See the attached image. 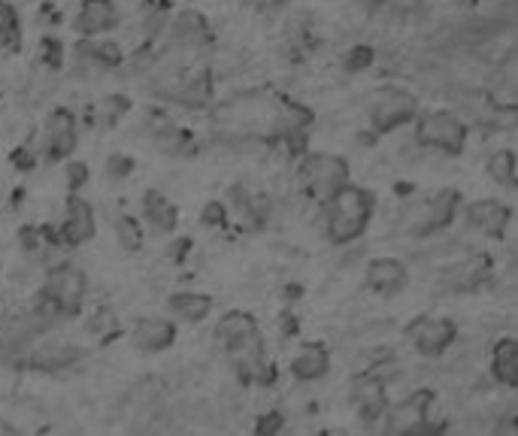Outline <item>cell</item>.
Instances as JSON below:
<instances>
[{"instance_id": "1", "label": "cell", "mask_w": 518, "mask_h": 436, "mask_svg": "<svg viewBox=\"0 0 518 436\" xmlns=\"http://www.w3.org/2000/svg\"><path fill=\"white\" fill-rule=\"evenodd\" d=\"M376 197L361 185H346L325 203V234L334 246H349L361 240L373 222Z\"/></svg>"}, {"instance_id": "2", "label": "cell", "mask_w": 518, "mask_h": 436, "mask_svg": "<svg viewBox=\"0 0 518 436\" xmlns=\"http://www.w3.org/2000/svg\"><path fill=\"white\" fill-rule=\"evenodd\" d=\"M382 418V436H443L449 427L440 397L428 388L412 391L397 406H388Z\"/></svg>"}, {"instance_id": "3", "label": "cell", "mask_w": 518, "mask_h": 436, "mask_svg": "<svg viewBox=\"0 0 518 436\" xmlns=\"http://www.w3.org/2000/svg\"><path fill=\"white\" fill-rule=\"evenodd\" d=\"M297 176H300L303 191L319 203H328L334 194H340L346 185H352L349 161L340 155H331V152L306 155L297 167Z\"/></svg>"}, {"instance_id": "4", "label": "cell", "mask_w": 518, "mask_h": 436, "mask_svg": "<svg viewBox=\"0 0 518 436\" xmlns=\"http://www.w3.org/2000/svg\"><path fill=\"white\" fill-rule=\"evenodd\" d=\"M467 137H470L467 122L449 113V109H431V113H419L416 119V143L425 149L461 155L467 146Z\"/></svg>"}, {"instance_id": "5", "label": "cell", "mask_w": 518, "mask_h": 436, "mask_svg": "<svg viewBox=\"0 0 518 436\" xmlns=\"http://www.w3.org/2000/svg\"><path fill=\"white\" fill-rule=\"evenodd\" d=\"M419 119V97L406 91V88H397V85H388V88H379L373 94V103H370V128L376 134H391V131H400L403 125L416 122Z\"/></svg>"}, {"instance_id": "6", "label": "cell", "mask_w": 518, "mask_h": 436, "mask_svg": "<svg viewBox=\"0 0 518 436\" xmlns=\"http://www.w3.org/2000/svg\"><path fill=\"white\" fill-rule=\"evenodd\" d=\"M403 337L416 355L443 358L458 340V324L446 315H416L403 327Z\"/></svg>"}, {"instance_id": "7", "label": "cell", "mask_w": 518, "mask_h": 436, "mask_svg": "<svg viewBox=\"0 0 518 436\" xmlns=\"http://www.w3.org/2000/svg\"><path fill=\"white\" fill-rule=\"evenodd\" d=\"M461 206H464L461 191L458 188H443V191H437L434 197H428L422 206H416L406 215V231L412 237H434V234L446 231L455 222Z\"/></svg>"}, {"instance_id": "8", "label": "cell", "mask_w": 518, "mask_h": 436, "mask_svg": "<svg viewBox=\"0 0 518 436\" xmlns=\"http://www.w3.org/2000/svg\"><path fill=\"white\" fill-rule=\"evenodd\" d=\"M219 349L228 355V358H237L243 352H249L252 346L264 343L261 337V327H258V318L246 309H231L225 312L219 321H216V331H213Z\"/></svg>"}, {"instance_id": "9", "label": "cell", "mask_w": 518, "mask_h": 436, "mask_svg": "<svg viewBox=\"0 0 518 436\" xmlns=\"http://www.w3.org/2000/svg\"><path fill=\"white\" fill-rule=\"evenodd\" d=\"M85 349L73 340H61V337H49V340H37V346H31V352L25 355V364L37 373H64L76 364H82Z\"/></svg>"}, {"instance_id": "10", "label": "cell", "mask_w": 518, "mask_h": 436, "mask_svg": "<svg viewBox=\"0 0 518 436\" xmlns=\"http://www.w3.org/2000/svg\"><path fill=\"white\" fill-rule=\"evenodd\" d=\"M79 146V122L70 109L58 106L49 113L46 128H43V149H46V161L58 164L64 158H70Z\"/></svg>"}, {"instance_id": "11", "label": "cell", "mask_w": 518, "mask_h": 436, "mask_svg": "<svg viewBox=\"0 0 518 436\" xmlns=\"http://www.w3.org/2000/svg\"><path fill=\"white\" fill-rule=\"evenodd\" d=\"M94 234H97V215H94V206H91L88 200H82L79 194H70V197H67L64 222H61V228H58L61 246H64V249L85 246L88 240H94Z\"/></svg>"}, {"instance_id": "12", "label": "cell", "mask_w": 518, "mask_h": 436, "mask_svg": "<svg viewBox=\"0 0 518 436\" xmlns=\"http://www.w3.org/2000/svg\"><path fill=\"white\" fill-rule=\"evenodd\" d=\"M176 321L164 315H140L131 327V346L146 355L167 352L176 343Z\"/></svg>"}, {"instance_id": "13", "label": "cell", "mask_w": 518, "mask_h": 436, "mask_svg": "<svg viewBox=\"0 0 518 436\" xmlns=\"http://www.w3.org/2000/svg\"><path fill=\"white\" fill-rule=\"evenodd\" d=\"M349 400H352L355 412L364 421H379L388 412V406H391L388 403V385H385V379L376 370L355 376L352 391H349Z\"/></svg>"}, {"instance_id": "14", "label": "cell", "mask_w": 518, "mask_h": 436, "mask_svg": "<svg viewBox=\"0 0 518 436\" xmlns=\"http://www.w3.org/2000/svg\"><path fill=\"white\" fill-rule=\"evenodd\" d=\"M464 218H467V228H473L482 237L500 240L512 222V209L503 200L485 197V200H473L464 206Z\"/></svg>"}, {"instance_id": "15", "label": "cell", "mask_w": 518, "mask_h": 436, "mask_svg": "<svg viewBox=\"0 0 518 436\" xmlns=\"http://www.w3.org/2000/svg\"><path fill=\"white\" fill-rule=\"evenodd\" d=\"M488 273H491V261L485 255H473V258H464L458 264L443 267L440 288L449 294H473L488 282Z\"/></svg>"}, {"instance_id": "16", "label": "cell", "mask_w": 518, "mask_h": 436, "mask_svg": "<svg viewBox=\"0 0 518 436\" xmlns=\"http://www.w3.org/2000/svg\"><path fill=\"white\" fill-rule=\"evenodd\" d=\"M119 7L116 0H82V7L73 19V31L82 40H94L119 25Z\"/></svg>"}, {"instance_id": "17", "label": "cell", "mask_w": 518, "mask_h": 436, "mask_svg": "<svg viewBox=\"0 0 518 436\" xmlns=\"http://www.w3.org/2000/svg\"><path fill=\"white\" fill-rule=\"evenodd\" d=\"M364 282L373 294L379 297H394L406 288L409 282V270L403 261L397 258H373L367 264V273H364Z\"/></svg>"}, {"instance_id": "18", "label": "cell", "mask_w": 518, "mask_h": 436, "mask_svg": "<svg viewBox=\"0 0 518 436\" xmlns=\"http://www.w3.org/2000/svg\"><path fill=\"white\" fill-rule=\"evenodd\" d=\"M331 373V352L325 343H303L291 358V376L303 385L319 382Z\"/></svg>"}, {"instance_id": "19", "label": "cell", "mask_w": 518, "mask_h": 436, "mask_svg": "<svg viewBox=\"0 0 518 436\" xmlns=\"http://www.w3.org/2000/svg\"><path fill=\"white\" fill-rule=\"evenodd\" d=\"M143 218H146V225H149L152 234L167 237V234H173L176 225H179V209L173 206L170 197H164L161 191L149 188V191L143 194Z\"/></svg>"}, {"instance_id": "20", "label": "cell", "mask_w": 518, "mask_h": 436, "mask_svg": "<svg viewBox=\"0 0 518 436\" xmlns=\"http://www.w3.org/2000/svg\"><path fill=\"white\" fill-rule=\"evenodd\" d=\"M491 376L503 388L518 385V340L515 337H500L491 349Z\"/></svg>"}, {"instance_id": "21", "label": "cell", "mask_w": 518, "mask_h": 436, "mask_svg": "<svg viewBox=\"0 0 518 436\" xmlns=\"http://www.w3.org/2000/svg\"><path fill=\"white\" fill-rule=\"evenodd\" d=\"M170 315L185 321V324H200L203 318H210L213 312V297L210 294H200V291H176L167 300Z\"/></svg>"}, {"instance_id": "22", "label": "cell", "mask_w": 518, "mask_h": 436, "mask_svg": "<svg viewBox=\"0 0 518 436\" xmlns=\"http://www.w3.org/2000/svg\"><path fill=\"white\" fill-rule=\"evenodd\" d=\"M76 61L79 64H94L100 70H116L125 61V52L113 40H82L76 46Z\"/></svg>"}, {"instance_id": "23", "label": "cell", "mask_w": 518, "mask_h": 436, "mask_svg": "<svg viewBox=\"0 0 518 436\" xmlns=\"http://www.w3.org/2000/svg\"><path fill=\"white\" fill-rule=\"evenodd\" d=\"M210 100H213V79H210V73L185 76L179 91L173 94V103H179L185 109H203V106H210Z\"/></svg>"}, {"instance_id": "24", "label": "cell", "mask_w": 518, "mask_h": 436, "mask_svg": "<svg viewBox=\"0 0 518 436\" xmlns=\"http://www.w3.org/2000/svg\"><path fill=\"white\" fill-rule=\"evenodd\" d=\"M167 28H170V40L176 46H182V49L200 46L203 37H206V19L200 13H194V10H182Z\"/></svg>"}, {"instance_id": "25", "label": "cell", "mask_w": 518, "mask_h": 436, "mask_svg": "<svg viewBox=\"0 0 518 436\" xmlns=\"http://www.w3.org/2000/svg\"><path fill=\"white\" fill-rule=\"evenodd\" d=\"M155 143H158V149L164 152V155H194L197 152V140L185 131V128H179V125H173V122H161V125H155Z\"/></svg>"}, {"instance_id": "26", "label": "cell", "mask_w": 518, "mask_h": 436, "mask_svg": "<svg viewBox=\"0 0 518 436\" xmlns=\"http://www.w3.org/2000/svg\"><path fill=\"white\" fill-rule=\"evenodd\" d=\"M0 49L19 52L22 49V19L19 10L7 0H0Z\"/></svg>"}, {"instance_id": "27", "label": "cell", "mask_w": 518, "mask_h": 436, "mask_svg": "<svg viewBox=\"0 0 518 436\" xmlns=\"http://www.w3.org/2000/svg\"><path fill=\"white\" fill-rule=\"evenodd\" d=\"M85 331L97 340V343H110L122 334V321L113 309H97L88 321H85Z\"/></svg>"}, {"instance_id": "28", "label": "cell", "mask_w": 518, "mask_h": 436, "mask_svg": "<svg viewBox=\"0 0 518 436\" xmlns=\"http://www.w3.org/2000/svg\"><path fill=\"white\" fill-rule=\"evenodd\" d=\"M485 170H488L491 182H497V185H503V188H515L518 173H515V152H512V149L494 152V155L488 158Z\"/></svg>"}, {"instance_id": "29", "label": "cell", "mask_w": 518, "mask_h": 436, "mask_svg": "<svg viewBox=\"0 0 518 436\" xmlns=\"http://www.w3.org/2000/svg\"><path fill=\"white\" fill-rule=\"evenodd\" d=\"M113 228H116V240H119V246L125 249V252H140L143 249V228H140V222L134 215H128V212H119L116 215V222H113Z\"/></svg>"}, {"instance_id": "30", "label": "cell", "mask_w": 518, "mask_h": 436, "mask_svg": "<svg viewBox=\"0 0 518 436\" xmlns=\"http://www.w3.org/2000/svg\"><path fill=\"white\" fill-rule=\"evenodd\" d=\"M200 225L203 228H222V225H228V206L222 200L203 203V209H200Z\"/></svg>"}, {"instance_id": "31", "label": "cell", "mask_w": 518, "mask_h": 436, "mask_svg": "<svg viewBox=\"0 0 518 436\" xmlns=\"http://www.w3.org/2000/svg\"><path fill=\"white\" fill-rule=\"evenodd\" d=\"M131 109V100L128 97H122V94H110L107 100H103V125L107 128H113L125 113Z\"/></svg>"}, {"instance_id": "32", "label": "cell", "mask_w": 518, "mask_h": 436, "mask_svg": "<svg viewBox=\"0 0 518 436\" xmlns=\"http://www.w3.org/2000/svg\"><path fill=\"white\" fill-rule=\"evenodd\" d=\"M103 173H107V179L119 182V179H125V176H131V173H134V158H131V155L116 152V155H110V158H107V164H103Z\"/></svg>"}, {"instance_id": "33", "label": "cell", "mask_w": 518, "mask_h": 436, "mask_svg": "<svg viewBox=\"0 0 518 436\" xmlns=\"http://www.w3.org/2000/svg\"><path fill=\"white\" fill-rule=\"evenodd\" d=\"M255 433L258 436H285V418L279 412H267V415L258 418Z\"/></svg>"}, {"instance_id": "34", "label": "cell", "mask_w": 518, "mask_h": 436, "mask_svg": "<svg viewBox=\"0 0 518 436\" xmlns=\"http://www.w3.org/2000/svg\"><path fill=\"white\" fill-rule=\"evenodd\" d=\"M373 58H376V52H373L370 46H355V49L346 55V70H349V73L367 70V67L373 64Z\"/></svg>"}, {"instance_id": "35", "label": "cell", "mask_w": 518, "mask_h": 436, "mask_svg": "<svg viewBox=\"0 0 518 436\" xmlns=\"http://www.w3.org/2000/svg\"><path fill=\"white\" fill-rule=\"evenodd\" d=\"M85 182H88V164L85 161L67 164V188H70V194H79L85 188Z\"/></svg>"}, {"instance_id": "36", "label": "cell", "mask_w": 518, "mask_h": 436, "mask_svg": "<svg viewBox=\"0 0 518 436\" xmlns=\"http://www.w3.org/2000/svg\"><path fill=\"white\" fill-rule=\"evenodd\" d=\"M43 61H46L52 70L61 67V43H58L55 37H46V40H43Z\"/></svg>"}, {"instance_id": "37", "label": "cell", "mask_w": 518, "mask_h": 436, "mask_svg": "<svg viewBox=\"0 0 518 436\" xmlns=\"http://www.w3.org/2000/svg\"><path fill=\"white\" fill-rule=\"evenodd\" d=\"M13 164L19 167V170H34V164H37V158H34V152L31 149H19L16 155H13Z\"/></svg>"}, {"instance_id": "38", "label": "cell", "mask_w": 518, "mask_h": 436, "mask_svg": "<svg viewBox=\"0 0 518 436\" xmlns=\"http://www.w3.org/2000/svg\"><path fill=\"white\" fill-rule=\"evenodd\" d=\"M188 246H191V240H188V237H182V240H176V243H173V258H185V252H188Z\"/></svg>"}, {"instance_id": "39", "label": "cell", "mask_w": 518, "mask_h": 436, "mask_svg": "<svg viewBox=\"0 0 518 436\" xmlns=\"http://www.w3.org/2000/svg\"><path fill=\"white\" fill-rule=\"evenodd\" d=\"M355 4H361L364 10H379V7L385 4V0H355Z\"/></svg>"}, {"instance_id": "40", "label": "cell", "mask_w": 518, "mask_h": 436, "mask_svg": "<svg viewBox=\"0 0 518 436\" xmlns=\"http://www.w3.org/2000/svg\"><path fill=\"white\" fill-rule=\"evenodd\" d=\"M394 4H397V7H403V10H412V7H419L422 0H394Z\"/></svg>"}, {"instance_id": "41", "label": "cell", "mask_w": 518, "mask_h": 436, "mask_svg": "<svg viewBox=\"0 0 518 436\" xmlns=\"http://www.w3.org/2000/svg\"><path fill=\"white\" fill-rule=\"evenodd\" d=\"M264 4H267L270 10H282L285 4H291V0H264Z\"/></svg>"}]
</instances>
